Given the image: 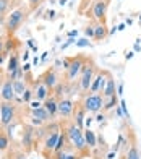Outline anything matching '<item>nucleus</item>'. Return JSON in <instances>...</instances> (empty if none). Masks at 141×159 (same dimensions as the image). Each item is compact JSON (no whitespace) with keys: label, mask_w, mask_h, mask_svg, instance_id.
Masks as SVG:
<instances>
[{"label":"nucleus","mask_w":141,"mask_h":159,"mask_svg":"<svg viewBox=\"0 0 141 159\" xmlns=\"http://www.w3.org/2000/svg\"><path fill=\"white\" fill-rule=\"evenodd\" d=\"M10 148V135L5 133L2 128H0V153H5Z\"/></svg>","instance_id":"24"},{"label":"nucleus","mask_w":141,"mask_h":159,"mask_svg":"<svg viewBox=\"0 0 141 159\" xmlns=\"http://www.w3.org/2000/svg\"><path fill=\"white\" fill-rule=\"evenodd\" d=\"M39 80H41V81L44 83L52 93H54L55 88H57V84L60 83L59 75H57V71H55V68H49V70H46L44 73L39 76Z\"/></svg>","instance_id":"10"},{"label":"nucleus","mask_w":141,"mask_h":159,"mask_svg":"<svg viewBox=\"0 0 141 159\" xmlns=\"http://www.w3.org/2000/svg\"><path fill=\"white\" fill-rule=\"evenodd\" d=\"M86 111L81 104V101L75 102V107H73V115H72V120L76 124V127H80L81 130H84V120H86Z\"/></svg>","instance_id":"12"},{"label":"nucleus","mask_w":141,"mask_h":159,"mask_svg":"<svg viewBox=\"0 0 141 159\" xmlns=\"http://www.w3.org/2000/svg\"><path fill=\"white\" fill-rule=\"evenodd\" d=\"M28 57H29V52H28V50H24V54H23V60H28Z\"/></svg>","instance_id":"40"},{"label":"nucleus","mask_w":141,"mask_h":159,"mask_svg":"<svg viewBox=\"0 0 141 159\" xmlns=\"http://www.w3.org/2000/svg\"><path fill=\"white\" fill-rule=\"evenodd\" d=\"M83 132H84V140H86L88 148H89L91 151L96 149V148H97V136H96V133H94V132H91L89 128L83 130Z\"/></svg>","instance_id":"19"},{"label":"nucleus","mask_w":141,"mask_h":159,"mask_svg":"<svg viewBox=\"0 0 141 159\" xmlns=\"http://www.w3.org/2000/svg\"><path fill=\"white\" fill-rule=\"evenodd\" d=\"M81 104L88 114H97L104 107V94L101 93H88L81 99Z\"/></svg>","instance_id":"4"},{"label":"nucleus","mask_w":141,"mask_h":159,"mask_svg":"<svg viewBox=\"0 0 141 159\" xmlns=\"http://www.w3.org/2000/svg\"><path fill=\"white\" fill-rule=\"evenodd\" d=\"M16 94H15V88H13V80L7 76L5 83L0 89V101H15Z\"/></svg>","instance_id":"14"},{"label":"nucleus","mask_w":141,"mask_h":159,"mask_svg":"<svg viewBox=\"0 0 141 159\" xmlns=\"http://www.w3.org/2000/svg\"><path fill=\"white\" fill-rule=\"evenodd\" d=\"M75 44H76V47H91V42H89L86 38H83V39H80V41H76Z\"/></svg>","instance_id":"28"},{"label":"nucleus","mask_w":141,"mask_h":159,"mask_svg":"<svg viewBox=\"0 0 141 159\" xmlns=\"http://www.w3.org/2000/svg\"><path fill=\"white\" fill-rule=\"evenodd\" d=\"M37 107H42V101L33 99L31 102H29V109H37Z\"/></svg>","instance_id":"29"},{"label":"nucleus","mask_w":141,"mask_h":159,"mask_svg":"<svg viewBox=\"0 0 141 159\" xmlns=\"http://www.w3.org/2000/svg\"><path fill=\"white\" fill-rule=\"evenodd\" d=\"M34 135H36V130L31 124H24L23 125V135H21V146H23L24 153H31L34 149Z\"/></svg>","instance_id":"8"},{"label":"nucleus","mask_w":141,"mask_h":159,"mask_svg":"<svg viewBox=\"0 0 141 159\" xmlns=\"http://www.w3.org/2000/svg\"><path fill=\"white\" fill-rule=\"evenodd\" d=\"M86 59L88 57H83V55H76V57H72V59H70V67L67 70V83H75V80L78 81Z\"/></svg>","instance_id":"6"},{"label":"nucleus","mask_w":141,"mask_h":159,"mask_svg":"<svg viewBox=\"0 0 141 159\" xmlns=\"http://www.w3.org/2000/svg\"><path fill=\"white\" fill-rule=\"evenodd\" d=\"M42 106L46 107V111H47L49 115L52 117V120L59 115V98H57V96L51 94V96L44 101V102H42Z\"/></svg>","instance_id":"15"},{"label":"nucleus","mask_w":141,"mask_h":159,"mask_svg":"<svg viewBox=\"0 0 141 159\" xmlns=\"http://www.w3.org/2000/svg\"><path fill=\"white\" fill-rule=\"evenodd\" d=\"M73 42H76V41H75L73 38H68V41H67V42H65V44H63V46H62V50H63V49H67L68 46H72V44H73Z\"/></svg>","instance_id":"35"},{"label":"nucleus","mask_w":141,"mask_h":159,"mask_svg":"<svg viewBox=\"0 0 141 159\" xmlns=\"http://www.w3.org/2000/svg\"><path fill=\"white\" fill-rule=\"evenodd\" d=\"M51 159H81V156L76 151H60V153H54Z\"/></svg>","instance_id":"20"},{"label":"nucleus","mask_w":141,"mask_h":159,"mask_svg":"<svg viewBox=\"0 0 141 159\" xmlns=\"http://www.w3.org/2000/svg\"><path fill=\"white\" fill-rule=\"evenodd\" d=\"M109 5H110V0H94L93 3V16L101 21L102 25H105V15H107V10H109Z\"/></svg>","instance_id":"9"},{"label":"nucleus","mask_w":141,"mask_h":159,"mask_svg":"<svg viewBox=\"0 0 141 159\" xmlns=\"http://www.w3.org/2000/svg\"><path fill=\"white\" fill-rule=\"evenodd\" d=\"M76 34H78V31H76V30H73V31H70V33H68V38H75Z\"/></svg>","instance_id":"37"},{"label":"nucleus","mask_w":141,"mask_h":159,"mask_svg":"<svg viewBox=\"0 0 141 159\" xmlns=\"http://www.w3.org/2000/svg\"><path fill=\"white\" fill-rule=\"evenodd\" d=\"M128 136H130V148L125 151V156L126 159H141V154H139V149H138V143H136V138L135 135L131 133V130H128Z\"/></svg>","instance_id":"16"},{"label":"nucleus","mask_w":141,"mask_h":159,"mask_svg":"<svg viewBox=\"0 0 141 159\" xmlns=\"http://www.w3.org/2000/svg\"><path fill=\"white\" fill-rule=\"evenodd\" d=\"M109 36V31H107V26L105 25H97L96 26V30H94V41H97V42H101V41H104L105 38Z\"/></svg>","instance_id":"22"},{"label":"nucleus","mask_w":141,"mask_h":159,"mask_svg":"<svg viewBox=\"0 0 141 159\" xmlns=\"http://www.w3.org/2000/svg\"><path fill=\"white\" fill-rule=\"evenodd\" d=\"M118 104H120V101H118V94L110 96V98H104V107H102V111L107 112L110 109H115Z\"/></svg>","instance_id":"23"},{"label":"nucleus","mask_w":141,"mask_h":159,"mask_svg":"<svg viewBox=\"0 0 141 159\" xmlns=\"http://www.w3.org/2000/svg\"><path fill=\"white\" fill-rule=\"evenodd\" d=\"M47 15H49V16H47L49 20H54V16H55V11H49Z\"/></svg>","instance_id":"39"},{"label":"nucleus","mask_w":141,"mask_h":159,"mask_svg":"<svg viewBox=\"0 0 141 159\" xmlns=\"http://www.w3.org/2000/svg\"><path fill=\"white\" fill-rule=\"evenodd\" d=\"M33 99H34V91H33V88H26V91L23 93V101H24L26 104H29Z\"/></svg>","instance_id":"26"},{"label":"nucleus","mask_w":141,"mask_h":159,"mask_svg":"<svg viewBox=\"0 0 141 159\" xmlns=\"http://www.w3.org/2000/svg\"><path fill=\"white\" fill-rule=\"evenodd\" d=\"M105 76H107V83H105V89H104V98H110V96H115L117 94V86H115V80L112 76L110 71L105 70Z\"/></svg>","instance_id":"17"},{"label":"nucleus","mask_w":141,"mask_h":159,"mask_svg":"<svg viewBox=\"0 0 141 159\" xmlns=\"http://www.w3.org/2000/svg\"><path fill=\"white\" fill-rule=\"evenodd\" d=\"M97 73H99V68H97V65L93 62V59H86V62H84V65H83V70H81V75L78 78L80 91H81L83 96L89 93L91 83H93V80L96 78Z\"/></svg>","instance_id":"2"},{"label":"nucleus","mask_w":141,"mask_h":159,"mask_svg":"<svg viewBox=\"0 0 141 159\" xmlns=\"http://www.w3.org/2000/svg\"><path fill=\"white\" fill-rule=\"evenodd\" d=\"M24 18H26V13H24L23 8H18V10L11 11L8 15V18H7V21H5V28H7V31H8L10 36L18 31V28L24 21Z\"/></svg>","instance_id":"7"},{"label":"nucleus","mask_w":141,"mask_h":159,"mask_svg":"<svg viewBox=\"0 0 141 159\" xmlns=\"http://www.w3.org/2000/svg\"><path fill=\"white\" fill-rule=\"evenodd\" d=\"M31 115L34 119H37L41 120L42 124H47V122H52V117L49 115V112L46 111V107L42 106V107H37V109H31Z\"/></svg>","instance_id":"18"},{"label":"nucleus","mask_w":141,"mask_h":159,"mask_svg":"<svg viewBox=\"0 0 141 159\" xmlns=\"http://www.w3.org/2000/svg\"><path fill=\"white\" fill-rule=\"evenodd\" d=\"M94 30H96V26H88L86 30H84V34L89 36V38H93L94 39Z\"/></svg>","instance_id":"31"},{"label":"nucleus","mask_w":141,"mask_h":159,"mask_svg":"<svg viewBox=\"0 0 141 159\" xmlns=\"http://www.w3.org/2000/svg\"><path fill=\"white\" fill-rule=\"evenodd\" d=\"M118 159H126V156H125V154L122 153V156H120V157H118Z\"/></svg>","instance_id":"43"},{"label":"nucleus","mask_w":141,"mask_h":159,"mask_svg":"<svg viewBox=\"0 0 141 159\" xmlns=\"http://www.w3.org/2000/svg\"><path fill=\"white\" fill-rule=\"evenodd\" d=\"M33 91H34V99H37V101H42V102H44V101L49 98L52 94V91L47 88V86L44 84L41 81V80L37 78L36 81H34V86H33Z\"/></svg>","instance_id":"13"},{"label":"nucleus","mask_w":141,"mask_h":159,"mask_svg":"<svg viewBox=\"0 0 141 159\" xmlns=\"http://www.w3.org/2000/svg\"><path fill=\"white\" fill-rule=\"evenodd\" d=\"M120 107H122V111H123V115H125V117H130V115H128V109H126V102H125L123 99L120 101Z\"/></svg>","instance_id":"33"},{"label":"nucleus","mask_w":141,"mask_h":159,"mask_svg":"<svg viewBox=\"0 0 141 159\" xmlns=\"http://www.w3.org/2000/svg\"><path fill=\"white\" fill-rule=\"evenodd\" d=\"M73 107H75V102L72 99H68V98H60L59 99V115L62 119H72Z\"/></svg>","instance_id":"11"},{"label":"nucleus","mask_w":141,"mask_h":159,"mask_svg":"<svg viewBox=\"0 0 141 159\" xmlns=\"http://www.w3.org/2000/svg\"><path fill=\"white\" fill-rule=\"evenodd\" d=\"M18 68H20V55L16 50H13L10 60H8V67H7V73H11V71H15Z\"/></svg>","instance_id":"21"},{"label":"nucleus","mask_w":141,"mask_h":159,"mask_svg":"<svg viewBox=\"0 0 141 159\" xmlns=\"http://www.w3.org/2000/svg\"><path fill=\"white\" fill-rule=\"evenodd\" d=\"M16 119L15 101H0V125L8 127Z\"/></svg>","instance_id":"5"},{"label":"nucleus","mask_w":141,"mask_h":159,"mask_svg":"<svg viewBox=\"0 0 141 159\" xmlns=\"http://www.w3.org/2000/svg\"><path fill=\"white\" fill-rule=\"evenodd\" d=\"M117 30H118V31H122V30H125V23H123V25H120V26H117Z\"/></svg>","instance_id":"42"},{"label":"nucleus","mask_w":141,"mask_h":159,"mask_svg":"<svg viewBox=\"0 0 141 159\" xmlns=\"http://www.w3.org/2000/svg\"><path fill=\"white\" fill-rule=\"evenodd\" d=\"M49 125V132L47 135L44 136V140H42V149L41 153L46 159H51V156L54 154V149H55V144H57V140L60 136V124L57 122H51Z\"/></svg>","instance_id":"3"},{"label":"nucleus","mask_w":141,"mask_h":159,"mask_svg":"<svg viewBox=\"0 0 141 159\" xmlns=\"http://www.w3.org/2000/svg\"><path fill=\"white\" fill-rule=\"evenodd\" d=\"M26 154H28V153H24V151L16 149V151H13V153L8 156V159H28Z\"/></svg>","instance_id":"27"},{"label":"nucleus","mask_w":141,"mask_h":159,"mask_svg":"<svg viewBox=\"0 0 141 159\" xmlns=\"http://www.w3.org/2000/svg\"><path fill=\"white\" fill-rule=\"evenodd\" d=\"M117 94H118V98L123 96V83H118V86H117Z\"/></svg>","instance_id":"34"},{"label":"nucleus","mask_w":141,"mask_h":159,"mask_svg":"<svg viewBox=\"0 0 141 159\" xmlns=\"http://www.w3.org/2000/svg\"><path fill=\"white\" fill-rule=\"evenodd\" d=\"M41 2H42V0H29V8L31 10H36L37 7L41 5Z\"/></svg>","instance_id":"32"},{"label":"nucleus","mask_w":141,"mask_h":159,"mask_svg":"<svg viewBox=\"0 0 141 159\" xmlns=\"http://www.w3.org/2000/svg\"><path fill=\"white\" fill-rule=\"evenodd\" d=\"M13 88H15V94L16 96H23V93L26 91V88H28V86H26V81H24V80H15V81H13Z\"/></svg>","instance_id":"25"},{"label":"nucleus","mask_w":141,"mask_h":159,"mask_svg":"<svg viewBox=\"0 0 141 159\" xmlns=\"http://www.w3.org/2000/svg\"><path fill=\"white\" fill-rule=\"evenodd\" d=\"M102 120H104V114L97 112V115H96V122H102Z\"/></svg>","instance_id":"36"},{"label":"nucleus","mask_w":141,"mask_h":159,"mask_svg":"<svg viewBox=\"0 0 141 159\" xmlns=\"http://www.w3.org/2000/svg\"><path fill=\"white\" fill-rule=\"evenodd\" d=\"M3 49H5V47H3V41H2V39H0V54H2V52H3Z\"/></svg>","instance_id":"41"},{"label":"nucleus","mask_w":141,"mask_h":159,"mask_svg":"<svg viewBox=\"0 0 141 159\" xmlns=\"http://www.w3.org/2000/svg\"><path fill=\"white\" fill-rule=\"evenodd\" d=\"M7 7H8V0H0V15L7 11Z\"/></svg>","instance_id":"30"},{"label":"nucleus","mask_w":141,"mask_h":159,"mask_svg":"<svg viewBox=\"0 0 141 159\" xmlns=\"http://www.w3.org/2000/svg\"><path fill=\"white\" fill-rule=\"evenodd\" d=\"M5 80H7V76L3 78V75H0V89H2V86H3V83H5Z\"/></svg>","instance_id":"38"},{"label":"nucleus","mask_w":141,"mask_h":159,"mask_svg":"<svg viewBox=\"0 0 141 159\" xmlns=\"http://www.w3.org/2000/svg\"><path fill=\"white\" fill-rule=\"evenodd\" d=\"M62 128H63V132L67 133L68 140H70V143H72V146L75 148V151H76V153H78L81 157L91 154V149L88 148L86 140H84V132H83L80 127H76V124H75L73 120L63 119Z\"/></svg>","instance_id":"1"}]
</instances>
